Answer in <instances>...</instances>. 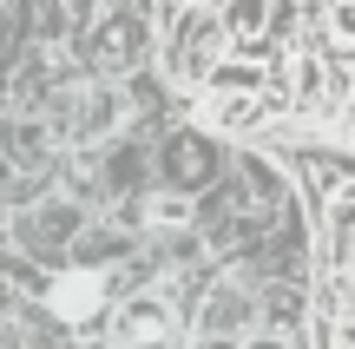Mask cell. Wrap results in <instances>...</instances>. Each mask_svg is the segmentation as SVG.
I'll use <instances>...</instances> for the list:
<instances>
[{
    "label": "cell",
    "mask_w": 355,
    "mask_h": 349,
    "mask_svg": "<svg viewBox=\"0 0 355 349\" xmlns=\"http://www.w3.org/2000/svg\"><path fill=\"white\" fill-rule=\"evenodd\" d=\"M277 105H283V79L270 73V66H250V60H237V66L224 60L198 86V112H204V126H217V132H250V126H263Z\"/></svg>",
    "instance_id": "6da1fadb"
},
{
    "label": "cell",
    "mask_w": 355,
    "mask_h": 349,
    "mask_svg": "<svg viewBox=\"0 0 355 349\" xmlns=\"http://www.w3.org/2000/svg\"><path fill=\"white\" fill-rule=\"evenodd\" d=\"M224 46H230L224 13L191 7V13H178V26H171V40H165V73L178 79V86H204V79L224 66Z\"/></svg>",
    "instance_id": "7a4b0ae2"
},
{
    "label": "cell",
    "mask_w": 355,
    "mask_h": 349,
    "mask_svg": "<svg viewBox=\"0 0 355 349\" xmlns=\"http://www.w3.org/2000/svg\"><path fill=\"white\" fill-rule=\"evenodd\" d=\"M112 343L119 349H178V316L165 297H132L112 316Z\"/></svg>",
    "instance_id": "3957f363"
},
{
    "label": "cell",
    "mask_w": 355,
    "mask_h": 349,
    "mask_svg": "<svg viewBox=\"0 0 355 349\" xmlns=\"http://www.w3.org/2000/svg\"><path fill=\"white\" fill-rule=\"evenodd\" d=\"M99 297H105V277L99 271H66L60 284L46 290V303H53L60 323H92V316H99Z\"/></svg>",
    "instance_id": "277c9868"
},
{
    "label": "cell",
    "mask_w": 355,
    "mask_h": 349,
    "mask_svg": "<svg viewBox=\"0 0 355 349\" xmlns=\"http://www.w3.org/2000/svg\"><path fill=\"white\" fill-rule=\"evenodd\" d=\"M243 323H250V297L243 290H211V310H204V337H243Z\"/></svg>",
    "instance_id": "5b68a950"
},
{
    "label": "cell",
    "mask_w": 355,
    "mask_h": 349,
    "mask_svg": "<svg viewBox=\"0 0 355 349\" xmlns=\"http://www.w3.org/2000/svg\"><path fill=\"white\" fill-rule=\"evenodd\" d=\"M145 218H152L158 231H178V224L191 218V205H184V198H171V191H158V198H145Z\"/></svg>",
    "instance_id": "8992f818"
},
{
    "label": "cell",
    "mask_w": 355,
    "mask_h": 349,
    "mask_svg": "<svg viewBox=\"0 0 355 349\" xmlns=\"http://www.w3.org/2000/svg\"><path fill=\"white\" fill-rule=\"evenodd\" d=\"M329 40H343V46H355V0H343V7L329 13Z\"/></svg>",
    "instance_id": "52a82bcc"
}]
</instances>
